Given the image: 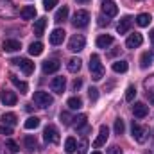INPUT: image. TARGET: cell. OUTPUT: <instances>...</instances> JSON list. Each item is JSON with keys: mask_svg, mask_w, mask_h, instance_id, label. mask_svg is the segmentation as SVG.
Instances as JSON below:
<instances>
[{"mask_svg": "<svg viewBox=\"0 0 154 154\" xmlns=\"http://www.w3.org/2000/svg\"><path fill=\"white\" fill-rule=\"evenodd\" d=\"M90 72H91V79L93 81H100L104 77V66H102L100 57L97 54L90 56Z\"/></svg>", "mask_w": 154, "mask_h": 154, "instance_id": "cell-1", "label": "cell"}, {"mask_svg": "<svg viewBox=\"0 0 154 154\" xmlns=\"http://www.w3.org/2000/svg\"><path fill=\"white\" fill-rule=\"evenodd\" d=\"M131 133H133V138L138 142V143H143L145 140H147V127H143V125H140V124H136L134 120H133V125H131Z\"/></svg>", "mask_w": 154, "mask_h": 154, "instance_id": "cell-2", "label": "cell"}, {"mask_svg": "<svg viewBox=\"0 0 154 154\" xmlns=\"http://www.w3.org/2000/svg\"><path fill=\"white\" fill-rule=\"evenodd\" d=\"M34 104H36L38 108H48V106L54 104V99H52V95H48L47 91H36V93H34Z\"/></svg>", "mask_w": 154, "mask_h": 154, "instance_id": "cell-3", "label": "cell"}, {"mask_svg": "<svg viewBox=\"0 0 154 154\" xmlns=\"http://www.w3.org/2000/svg\"><path fill=\"white\" fill-rule=\"evenodd\" d=\"M88 22H90V13H88V11H84V9L75 11V14H74V18H72L74 27H79V29H81V27H86Z\"/></svg>", "mask_w": 154, "mask_h": 154, "instance_id": "cell-4", "label": "cell"}, {"mask_svg": "<svg viewBox=\"0 0 154 154\" xmlns=\"http://www.w3.org/2000/svg\"><path fill=\"white\" fill-rule=\"evenodd\" d=\"M43 140L47 142V143H57L59 142V131L56 129V125H47L45 129H43Z\"/></svg>", "mask_w": 154, "mask_h": 154, "instance_id": "cell-5", "label": "cell"}, {"mask_svg": "<svg viewBox=\"0 0 154 154\" xmlns=\"http://www.w3.org/2000/svg\"><path fill=\"white\" fill-rule=\"evenodd\" d=\"M84 45H86V39L82 34H74L70 41H68V50H72V52H81L82 48H84Z\"/></svg>", "mask_w": 154, "mask_h": 154, "instance_id": "cell-6", "label": "cell"}, {"mask_svg": "<svg viewBox=\"0 0 154 154\" xmlns=\"http://www.w3.org/2000/svg\"><path fill=\"white\" fill-rule=\"evenodd\" d=\"M14 5L11 0H0V16L2 18H11L14 16Z\"/></svg>", "mask_w": 154, "mask_h": 154, "instance_id": "cell-7", "label": "cell"}, {"mask_svg": "<svg viewBox=\"0 0 154 154\" xmlns=\"http://www.w3.org/2000/svg\"><path fill=\"white\" fill-rule=\"evenodd\" d=\"M13 63L16 65V66H20V70L23 72V74H32L34 72V63L31 61V59H13Z\"/></svg>", "mask_w": 154, "mask_h": 154, "instance_id": "cell-8", "label": "cell"}, {"mask_svg": "<svg viewBox=\"0 0 154 154\" xmlns=\"http://www.w3.org/2000/svg\"><path fill=\"white\" fill-rule=\"evenodd\" d=\"M102 13L108 16V18H113L118 14V7H116V4L113 0H104L102 2Z\"/></svg>", "mask_w": 154, "mask_h": 154, "instance_id": "cell-9", "label": "cell"}, {"mask_svg": "<svg viewBox=\"0 0 154 154\" xmlns=\"http://www.w3.org/2000/svg\"><path fill=\"white\" fill-rule=\"evenodd\" d=\"M18 100V97L13 93V91H7V90H2L0 91V102L5 104V106H14Z\"/></svg>", "mask_w": 154, "mask_h": 154, "instance_id": "cell-10", "label": "cell"}, {"mask_svg": "<svg viewBox=\"0 0 154 154\" xmlns=\"http://www.w3.org/2000/svg\"><path fill=\"white\" fill-rule=\"evenodd\" d=\"M108 136H109V129H108V125H100V134H99V136H97V140L93 142V147H95V149H99V147L106 145Z\"/></svg>", "mask_w": 154, "mask_h": 154, "instance_id": "cell-11", "label": "cell"}, {"mask_svg": "<svg viewBox=\"0 0 154 154\" xmlns=\"http://www.w3.org/2000/svg\"><path fill=\"white\" fill-rule=\"evenodd\" d=\"M65 86H66L65 77H54L52 82H50V90L56 91V93H63L65 91Z\"/></svg>", "mask_w": 154, "mask_h": 154, "instance_id": "cell-12", "label": "cell"}, {"mask_svg": "<svg viewBox=\"0 0 154 154\" xmlns=\"http://www.w3.org/2000/svg\"><path fill=\"white\" fill-rule=\"evenodd\" d=\"M131 25H133V18L124 16V18L118 22V25H116V32H118V34H125V32L131 29Z\"/></svg>", "mask_w": 154, "mask_h": 154, "instance_id": "cell-13", "label": "cell"}, {"mask_svg": "<svg viewBox=\"0 0 154 154\" xmlns=\"http://www.w3.org/2000/svg\"><path fill=\"white\" fill-rule=\"evenodd\" d=\"M59 66H61V63L57 59H48V61L43 63V72L45 74H54V72L59 70Z\"/></svg>", "mask_w": 154, "mask_h": 154, "instance_id": "cell-14", "label": "cell"}, {"mask_svg": "<svg viewBox=\"0 0 154 154\" xmlns=\"http://www.w3.org/2000/svg\"><path fill=\"white\" fill-rule=\"evenodd\" d=\"M143 43V38H142V34H138V32H134V34H131L127 41H125V47L127 48H136V47H140Z\"/></svg>", "mask_w": 154, "mask_h": 154, "instance_id": "cell-15", "label": "cell"}, {"mask_svg": "<svg viewBox=\"0 0 154 154\" xmlns=\"http://www.w3.org/2000/svg\"><path fill=\"white\" fill-rule=\"evenodd\" d=\"M147 113H149V108L143 102H136L133 106V115L136 116V118H143V116H147Z\"/></svg>", "mask_w": 154, "mask_h": 154, "instance_id": "cell-16", "label": "cell"}, {"mask_svg": "<svg viewBox=\"0 0 154 154\" xmlns=\"http://www.w3.org/2000/svg\"><path fill=\"white\" fill-rule=\"evenodd\" d=\"M2 48H4V52H16V50L22 48V45L16 39H5L4 45H2Z\"/></svg>", "mask_w": 154, "mask_h": 154, "instance_id": "cell-17", "label": "cell"}, {"mask_svg": "<svg viewBox=\"0 0 154 154\" xmlns=\"http://www.w3.org/2000/svg\"><path fill=\"white\" fill-rule=\"evenodd\" d=\"M20 16L23 20H34L36 18V7L34 5H25L22 11H20Z\"/></svg>", "mask_w": 154, "mask_h": 154, "instance_id": "cell-18", "label": "cell"}, {"mask_svg": "<svg viewBox=\"0 0 154 154\" xmlns=\"http://www.w3.org/2000/svg\"><path fill=\"white\" fill-rule=\"evenodd\" d=\"M65 34H66V32H65L63 29H54L52 34H50V43H52V45H59V43H63Z\"/></svg>", "mask_w": 154, "mask_h": 154, "instance_id": "cell-19", "label": "cell"}, {"mask_svg": "<svg viewBox=\"0 0 154 154\" xmlns=\"http://www.w3.org/2000/svg\"><path fill=\"white\" fill-rule=\"evenodd\" d=\"M109 45H113V36L111 34H102L97 38V47L99 48H108Z\"/></svg>", "mask_w": 154, "mask_h": 154, "instance_id": "cell-20", "label": "cell"}, {"mask_svg": "<svg viewBox=\"0 0 154 154\" xmlns=\"http://www.w3.org/2000/svg\"><path fill=\"white\" fill-rule=\"evenodd\" d=\"M47 27V18H38L34 22V34L36 36H43V31Z\"/></svg>", "mask_w": 154, "mask_h": 154, "instance_id": "cell-21", "label": "cell"}, {"mask_svg": "<svg viewBox=\"0 0 154 154\" xmlns=\"http://www.w3.org/2000/svg\"><path fill=\"white\" fill-rule=\"evenodd\" d=\"M151 22H152V16H151L149 13H142V14L136 16V23H138L140 27H147Z\"/></svg>", "mask_w": 154, "mask_h": 154, "instance_id": "cell-22", "label": "cell"}, {"mask_svg": "<svg viewBox=\"0 0 154 154\" xmlns=\"http://www.w3.org/2000/svg\"><path fill=\"white\" fill-rule=\"evenodd\" d=\"M11 77V82L20 90V93H27V90H29V86H27V82H23V81H20L16 75H9Z\"/></svg>", "mask_w": 154, "mask_h": 154, "instance_id": "cell-23", "label": "cell"}, {"mask_svg": "<svg viewBox=\"0 0 154 154\" xmlns=\"http://www.w3.org/2000/svg\"><path fill=\"white\" fill-rule=\"evenodd\" d=\"M152 52H143L142 54V59H140V66L142 68H149L152 65Z\"/></svg>", "mask_w": 154, "mask_h": 154, "instance_id": "cell-24", "label": "cell"}, {"mask_svg": "<svg viewBox=\"0 0 154 154\" xmlns=\"http://www.w3.org/2000/svg\"><path fill=\"white\" fill-rule=\"evenodd\" d=\"M113 72H116V74H124V72H127V68H129V65H127V61H115L113 63Z\"/></svg>", "mask_w": 154, "mask_h": 154, "instance_id": "cell-25", "label": "cell"}, {"mask_svg": "<svg viewBox=\"0 0 154 154\" xmlns=\"http://www.w3.org/2000/svg\"><path fill=\"white\" fill-rule=\"evenodd\" d=\"M81 63H82V61H81L79 57H72V59L68 61V70H70L72 74H77V72L81 70Z\"/></svg>", "mask_w": 154, "mask_h": 154, "instance_id": "cell-26", "label": "cell"}, {"mask_svg": "<svg viewBox=\"0 0 154 154\" xmlns=\"http://www.w3.org/2000/svg\"><path fill=\"white\" fill-rule=\"evenodd\" d=\"M66 106L70 109H81L82 108V100H81V97H70L68 102H66Z\"/></svg>", "mask_w": 154, "mask_h": 154, "instance_id": "cell-27", "label": "cell"}, {"mask_svg": "<svg viewBox=\"0 0 154 154\" xmlns=\"http://www.w3.org/2000/svg\"><path fill=\"white\" fill-rule=\"evenodd\" d=\"M66 18H68V7H66V5H63L61 9H57V13H56L54 20H56V22H63V20H66Z\"/></svg>", "mask_w": 154, "mask_h": 154, "instance_id": "cell-28", "label": "cell"}, {"mask_svg": "<svg viewBox=\"0 0 154 154\" xmlns=\"http://www.w3.org/2000/svg\"><path fill=\"white\" fill-rule=\"evenodd\" d=\"M36 147H38L36 138H34V136H25V149H27L29 152H32V151H36Z\"/></svg>", "mask_w": 154, "mask_h": 154, "instance_id": "cell-29", "label": "cell"}, {"mask_svg": "<svg viewBox=\"0 0 154 154\" xmlns=\"http://www.w3.org/2000/svg\"><path fill=\"white\" fill-rule=\"evenodd\" d=\"M2 122H4V125L13 127V125H16V115L14 113H5V115L2 116Z\"/></svg>", "mask_w": 154, "mask_h": 154, "instance_id": "cell-30", "label": "cell"}, {"mask_svg": "<svg viewBox=\"0 0 154 154\" xmlns=\"http://www.w3.org/2000/svg\"><path fill=\"white\" fill-rule=\"evenodd\" d=\"M65 151L68 154H72L74 151H77V142H75V138H66V142H65Z\"/></svg>", "mask_w": 154, "mask_h": 154, "instance_id": "cell-31", "label": "cell"}, {"mask_svg": "<svg viewBox=\"0 0 154 154\" xmlns=\"http://www.w3.org/2000/svg\"><path fill=\"white\" fill-rule=\"evenodd\" d=\"M41 52H43V43H39V41L31 43V47H29V54L31 56H39Z\"/></svg>", "mask_w": 154, "mask_h": 154, "instance_id": "cell-32", "label": "cell"}, {"mask_svg": "<svg viewBox=\"0 0 154 154\" xmlns=\"http://www.w3.org/2000/svg\"><path fill=\"white\" fill-rule=\"evenodd\" d=\"M23 125H25V129H36V127H39V118L38 116H29Z\"/></svg>", "mask_w": 154, "mask_h": 154, "instance_id": "cell-33", "label": "cell"}, {"mask_svg": "<svg viewBox=\"0 0 154 154\" xmlns=\"http://www.w3.org/2000/svg\"><path fill=\"white\" fill-rule=\"evenodd\" d=\"M134 97H136V88L134 86H127V90H125V100L127 102H133Z\"/></svg>", "mask_w": 154, "mask_h": 154, "instance_id": "cell-34", "label": "cell"}, {"mask_svg": "<svg viewBox=\"0 0 154 154\" xmlns=\"http://www.w3.org/2000/svg\"><path fill=\"white\" fill-rule=\"evenodd\" d=\"M75 127H82L84 124H86V115L84 113H81V115H77V116H74V122H72Z\"/></svg>", "mask_w": 154, "mask_h": 154, "instance_id": "cell-35", "label": "cell"}, {"mask_svg": "<svg viewBox=\"0 0 154 154\" xmlns=\"http://www.w3.org/2000/svg\"><path fill=\"white\" fill-rule=\"evenodd\" d=\"M5 147H7V151L11 154H16L20 151V147H18V143L16 142H13V140H7V143H5Z\"/></svg>", "mask_w": 154, "mask_h": 154, "instance_id": "cell-36", "label": "cell"}, {"mask_svg": "<svg viewBox=\"0 0 154 154\" xmlns=\"http://www.w3.org/2000/svg\"><path fill=\"white\" fill-rule=\"evenodd\" d=\"M124 129H125L124 120H122V118H116L115 120V133L116 134H124Z\"/></svg>", "mask_w": 154, "mask_h": 154, "instance_id": "cell-37", "label": "cell"}, {"mask_svg": "<svg viewBox=\"0 0 154 154\" xmlns=\"http://www.w3.org/2000/svg\"><path fill=\"white\" fill-rule=\"evenodd\" d=\"M56 4H57V0H43V7H45V11L54 9V7H56Z\"/></svg>", "mask_w": 154, "mask_h": 154, "instance_id": "cell-38", "label": "cell"}, {"mask_svg": "<svg viewBox=\"0 0 154 154\" xmlns=\"http://www.w3.org/2000/svg\"><path fill=\"white\" fill-rule=\"evenodd\" d=\"M77 149H79V154H86L88 142H86V140H81V142H79V145H77Z\"/></svg>", "mask_w": 154, "mask_h": 154, "instance_id": "cell-39", "label": "cell"}, {"mask_svg": "<svg viewBox=\"0 0 154 154\" xmlns=\"http://www.w3.org/2000/svg\"><path fill=\"white\" fill-rule=\"evenodd\" d=\"M88 95H90V100H97L99 99V90L97 88H90L88 90Z\"/></svg>", "mask_w": 154, "mask_h": 154, "instance_id": "cell-40", "label": "cell"}, {"mask_svg": "<svg viewBox=\"0 0 154 154\" xmlns=\"http://www.w3.org/2000/svg\"><path fill=\"white\" fill-rule=\"evenodd\" d=\"M72 120H74V118L68 115V113H61V122H63L65 125H70V124H72Z\"/></svg>", "mask_w": 154, "mask_h": 154, "instance_id": "cell-41", "label": "cell"}, {"mask_svg": "<svg viewBox=\"0 0 154 154\" xmlns=\"http://www.w3.org/2000/svg\"><path fill=\"white\" fill-rule=\"evenodd\" d=\"M108 154H124V152H122V149H120L118 145H111V147L108 149Z\"/></svg>", "mask_w": 154, "mask_h": 154, "instance_id": "cell-42", "label": "cell"}, {"mask_svg": "<svg viewBox=\"0 0 154 154\" xmlns=\"http://www.w3.org/2000/svg\"><path fill=\"white\" fill-rule=\"evenodd\" d=\"M0 134H13V129L9 125H0Z\"/></svg>", "mask_w": 154, "mask_h": 154, "instance_id": "cell-43", "label": "cell"}, {"mask_svg": "<svg viewBox=\"0 0 154 154\" xmlns=\"http://www.w3.org/2000/svg\"><path fill=\"white\" fill-rule=\"evenodd\" d=\"M81 86H82V81H81V79H75V81H74V84H72V90H74V91H77Z\"/></svg>", "mask_w": 154, "mask_h": 154, "instance_id": "cell-44", "label": "cell"}, {"mask_svg": "<svg viewBox=\"0 0 154 154\" xmlns=\"http://www.w3.org/2000/svg\"><path fill=\"white\" fill-rule=\"evenodd\" d=\"M149 38H151V41H152V47H154V29L151 31V34H149ZM152 56H154V50H152Z\"/></svg>", "mask_w": 154, "mask_h": 154, "instance_id": "cell-45", "label": "cell"}, {"mask_svg": "<svg viewBox=\"0 0 154 154\" xmlns=\"http://www.w3.org/2000/svg\"><path fill=\"white\" fill-rule=\"evenodd\" d=\"M79 4H86V2H90V0H77Z\"/></svg>", "mask_w": 154, "mask_h": 154, "instance_id": "cell-46", "label": "cell"}, {"mask_svg": "<svg viewBox=\"0 0 154 154\" xmlns=\"http://www.w3.org/2000/svg\"><path fill=\"white\" fill-rule=\"evenodd\" d=\"M0 154H5V151H4V149H2V145H0Z\"/></svg>", "mask_w": 154, "mask_h": 154, "instance_id": "cell-47", "label": "cell"}, {"mask_svg": "<svg viewBox=\"0 0 154 154\" xmlns=\"http://www.w3.org/2000/svg\"><path fill=\"white\" fill-rule=\"evenodd\" d=\"M91 154H100V152H99V151H95V152H91Z\"/></svg>", "mask_w": 154, "mask_h": 154, "instance_id": "cell-48", "label": "cell"}]
</instances>
